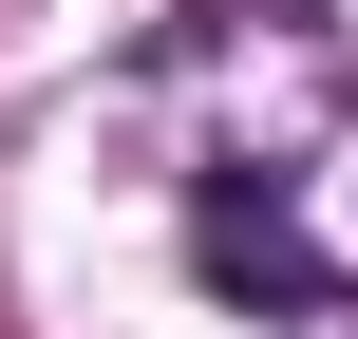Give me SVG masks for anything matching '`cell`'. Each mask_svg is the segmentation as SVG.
<instances>
[{
    "mask_svg": "<svg viewBox=\"0 0 358 339\" xmlns=\"http://www.w3.org/2000/svg\"><path fill=\"white\" fill-rule=\"evenodd\" d=\"M208 283H245V302H321V264H302L283 189H208Z\"/></svg>",
    "mask_w": 358,
    "mask_h": 339,
    "instance_id": "6da1fadb",
    "label": "cell"
}]
</instances>
